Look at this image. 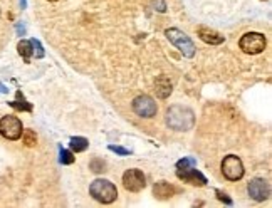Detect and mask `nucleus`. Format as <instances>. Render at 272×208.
<instances>
[{
    "mask_svg": "<svg viewBox=\"0 0 272 208\" xmlns=\"http://www.w3.org/2000/svg\"><path fill=\"white\" fill-rule=\"evenodd\" d=\"M166 124L170 128H173L175 131H188L193 128L195 118L192 109L183 108V106H171L166 111Z\"/></svg>",
    "mask_w": 272,
    "mask_h": 208,
    "instance_id": "f257e3e1",
    "label": "nucleus"
},
{
    "mask_svg": "<svg viewBox=\"0 0 272 208\" xmlns=\"http://www.w3.org/2000/svg\"><path fill=\"white\" fill-rule=\"evenodd\" d=\"M89 193L94 200H98L99 203H104V205L113 203L118 196L116 186L109 180H94L89 186Z\"/></svg>",
    "mask_w": 272,
    "mask_h": 208,
    "instance_id": "f03ea898",
    "label": "nucleus"
},
{
    "mask_svg": "<svg viewBox=\"0 0 272 208\" xmlns=\"http://www.w3.org/2000/svg\"><path fill=\"white\" fill-rule=\"evenodd\" d=\"M165 36L185 57H193L195 56V44L187 34H183L181 31H178V29H166Z\"/></svg>",
    "mask_w": 272,
    "mask_h": 208,
    "instance_id": "7ed1b4c3",
    "label": "nucleus"
},
{
    "mask_svg": "<svg viewBox=\"0 0 272 208\" xmlns=\"http://www.w3.org/2000/svg\"><path fill=\"white\" fill-rule=\"evenodd\" d=\"M238 47L245 52V54H260L265 49V37L259 32H247L245 36L240 37Z\"/></svg>",
    "mask_w": 272,
    "mask_h": 208,
    "instance_id": "20e7f679",
    "label": "nucleus"
},
{
    "mask_svg": "<svg viewBox=\"0 0 272 208\" xmlns=\"http://www.w3.org/2000/svg\"><path fill=\"white\" fill-rule=\"evenodd\" d=\"M222 173H223V176L230 181L240 180V178L244 176V164H242L240 158L235 156V154H228V156L223 158Z\"/></svg>",
    "mask_w": 272,
    "mask_h": 208,
    "instance_id": "39448f33",
    "label": "nucleus"
},
{
    "mask_svg": "<svg viewBox=\"0 0 272 208\" xmlns=\"http://www.w3.org/2000/svg\"><path fill=\"white\" fill-rule=\"evenodd\" d=\"M22 123L21 119L16 118V116H4L2 119H0V134H2L4 138L11 139V141H16L22 136Z\"/></svg>",
    "mask_w": 272,
    "mask_h": 208,
    "instance_id": "423d86ee",
    "label": "nucleus"
},
{
    "mask_svg": "<svg viewBox=\"0 0 272 208\" xmlns=\"http://www.w3.org/2000/svg\"><path fill=\"white\" fill-rule=\"evenodd\" d=\"M133 111L141 116V118H153L158 111V106H156L155 99L150 98V96H138L133 101Z\"/></svg>",
    "mask_w": 272,
    "mask_h": 208,
    "instance_id": "0eeeda50",
    "label": "nucleus"
},
{
    "mask_svg": "<svg viewBox=\"0 0 272 208\" xmlns=\"http://www.w3.org/2000/svg\"><path fill=\"white\" fill-rule=\"evenodd\" d=\"M249 196L255 201H264L270 196V185L264 178H254L247 186Z\"/></svg>",
    "mask_w": 272,
    "mask_h": 208,
    "instance_id": "6e6552de",
    "label": "nucleus"
},
{
    "mask_svg": "<svg viewBox=\"0 0 272 208\" xmlns=\"http://www.w3.org/2000/svg\"><path fill=\"white\" fill-rule=\"evenodd\" d=\"M123 185L128 191H141L146 186V178L143 175V171L133 168L123 175Z\"/></svg>",
    "mask_w": 272,
    "mask_h": 208,
    "instance_id": "1a4fd4ad",
    "label": "nucleus"
},
{
    "mask_svg": "<svg viewBox=\"0 0 272 208\" xmlns=\"http://www.w3.org/2000/svg\"><path fill=\"white\" fill-rule=\"evenodd\" d=\"M176 176H178L180 180H183L185 183H190V185H195V186H203L205 183H207V178L198 170H195L193 166L176 168Z\"/></svg>",
    "mask_w": 272,
    "mask_h": 208,
    "instance_id": "9d476101",
    "label": "nucleus"
},
{
    "mask_svg": "<svg viewBox=\"0 0 272 208\" xmlns=\"http://www.w3.org/2000/svg\"><path fill=\"white\" fill-rule=\"evenodd\" d=\"M198 36L203 42H207L210 46H218L225 41L223 36H220L218 32L212 31V29H208V27H198Z\"/></svg>",
    "mask_w": 272,
    "mask_h": 208,
    "instance_id": "9b49d317",
    "label": "nucleus"
},
{
    "mask_svg": "<svg viewBox=\"0 0 272 208\" xmlns=\"http://www.w3.org/2000/svg\"><path fill=\"white\" fill-rule=\"evenodd\" d=\"M175 188L170 185V183H166V181H158V183H155V186H153V193H155V196L156 198H160V200H166V198H171L175 195Z\"/></svg>",
    "mask_w": 272,
    "mask_h": 208,
    "instance_id": "f8f14e48",
    "label": "nucleus"
},
{
    "mask_svg": "<svg viewBox=\"0 0 272 208\" xmlns=\"http://www.w3.org/2000/svg\"><path fill=\"white\" fill-rule=\"evenodd\" d=\"M155 91L158 94V98L166 99L171 94V82L168 81L166 76H160L158 79L155 81Z\"/></svg>",
    "mask_w": 272,
    "mask_h": 208,
    "instance_id": "ddd939ff",
    "label": "nucleus"
},
{
    "mask_svg": "<svg viewBox=\"0 0 272 208\" xmlns=\"http://www.w3.org/2000/svg\"><path fill=\"white\" fill-rule=\"evenodd\" d=\"M69 146H71V151L73 153H81V151H86V149H88L89 141L83 136H76V138H71Z\"/></svg>",
    "mask_w": 272,
    "mask_h": 208,
    "instance_id": "4468645a",
    "label": "nucleus"
},
{
    "mask_svg": "<svg viewBox=\"0 0 272 208\" xmlns=\"http://www.w3.org/2000/svg\"><path fill=\"white\" fill-rule=\"evenodd\" d=\"M17 51H19V54L24 57V61L29 62L31 61V56H32V42L31 41H21L17 46Z\"/></svg>",
    "mask_w": 272,
    "mask_h": 208,
    "instance_id": "2eb2a0df",
    "label": "nucleus"
},
{
    "mask_svg": "<svg viewBox=\"0 0 272 208\" xmlns=\"http://www.w3.org/2000/svg\"><path fill=\"white\" fill-rule=\"evenodd\" d=\"M12 108H16L17 111H32V106L26 103V99H24V96L21 91H17V101L16 103H11Z\"/></svg>",
    "mask_w": 272,
    "mask_h": 208,
    "instance_id": "dca6fc26",
    "label": "nucleus"
},
{
    "mask_svg": "<svg viewBox=\"0 0 272 208\" xmlns=\"http://www.w3.org/2000/svg\"><path fill=\"white\" fill-rule=\"evenodd\" d=\"M76 156L73 154V151L69 149H64V148H59V161L63 164H73L74 163Z\"/></svg>",
    "mask_w": 272,
    "mask_h": 208,
    "instance_id": "f3484780",
    "label": "nucleus"
},
{
    "mask_svg": "<svg viewBox=\"0 0 272 208\" xmlns=\"http://www.w3.org/2000/svg\"><path fill=\"white\" fill-rule=\"evenodd\" d=\"M22 136H24V143H26V146H36V143H37V136H36V133L32 131V129H24L22 131Z\"/></svg>",
    "mask_w": 272,
    "mask_h": 208,
    "instance_id": "a211bd4d",
    "label": "nucleus"
},
{
    "mask_svg": "<svg viewBox=\"0 0 272 208\" xmlns=\"http://www.w3.org/2000/svg\"><path fill=\"white\" fill-rule=\"evenodd\" d=\"M31 42H32V54H36L37 59H42V57H44V49H42L41 42L36 41V39H32Z\"/></svg>",
    "mask_w": 272,
    "mask_h": 208,
    "instance_id": "6ab92c4d",
    "label": "nucleus"
},
{
    "mask_svg": "<svg viewBox=\"0 0 272 208\" xmlns=\"http://www.w3.org/2000/svg\"><path fill=\"white\" fill-rule=\"evenodd\" d=\"M89 168L93 170L94 173H101V171H106L104 168H106V164H104L103 159H93V161L89 163Z\"/></svg>",
    "mask_w": 272,
    "mask_h": 208,
    "instance_id": "aec40b11",
    "label": "nucleus"
},
{
    "mask_svg": "<svg viewBox=\"0 0 272 208\" xmlns=\"http://www.w3.org/2000/svg\"><path fill=\"white\" fill-rule=\"evenodd\" d=\"M187 166H195V159H190V158H183L176 163V168H187Z\"/></svg>",
    "mask_w": 272,
    "mask_h": 208,
    "instance_id": "412c9836",
    "label": "nucleus"
},
{
    "mask_svg": "<svg viewBox=\"0 0 272 208\" xmlns=\"http://www.w3.org/2000/svg\"><path fill=\"white\" fill-rule=\"evenodd\" d=\"M109 149H111V151H114V153H118V154H123V156L130 154V149L121 148V146H114V144H111V146H109Z\"/></svg>",
    "mask_w": 272,
    "mask_h": 208,
    "instance_id": "4be33fe9",
    "label": "nucleus"
},
{
    "mask_svg": "<svg viewBox=\"0 0 272 208\" xmlns=\"http://www.w3.org/2000/svg\"><path fill=\"white\" fill-rule=\"evenodd\" d=\"M151 2H153V6L156 7L155 11H158V12H165L166 11V6H165L163 0H151Z\"/></svg>",
    "mask_w": 272,
    "mask_h": 208,
    "instance_id": "5701e85b",
    "label": "nucleus"
},
{
    "mask_svg": "<svg viewBox=\"0 0 272 208\" xmlns=\"http://www.w3.org/2000/svg\"><path fill=\"white\" fill-rule=\"evenodd\" d=\"M215 193H217V196H218V200H220V201H225L227 205H232V200L225 195V193H222L220 190H217Z\"/></svg>",
    "mask_w": 272,
    "mask_h": 208,
    "instance_id": "b1692460",
    "label": "nucleus"
},
{
    "mask_svg": "<svg viewBox=\"0 0 272 208\" xmlns=\"http://www.w3.org/2000/svg\"><path fill=\"white\" fill-rule=\"evenodd\" d=\"M17 31H19V34H24L26 32V29H24L22 26H17Z\"/></svg>",
    "mask_w": 272,
    "mask_h": 208,
    "instance_id": "393cba45",
    "label": "nucleus"
},
{
    "mask_svg": "<svg viewBox=\"0 0 272 208\" xmlns=\"http://www.w3.org/2000/svg\"><path fill=\"white\" fill-rule=\"evenodd\" d=\"M21 4H22V7H26V0H21Z\"/></svg>",
    "mask_w": 272,
    "mask_h": 208,
    "instance_id": "a878e982",
    "label": "nucleus"
},
{
    "mask_svg": "<svg viewBox=\"0 0 272 208\" xmlns=\"http://www.w3.org/2000/svg\"><path fill=\"white\" fill-rule=\"evenodd\" d=\"M51 2H56V0H51Z\"/></svg>",
    "mask_w": 272,
    "mask_h": 208,
    "instance_id": "bb28decb",
    "label": "nucleus"
}]
</instances>
